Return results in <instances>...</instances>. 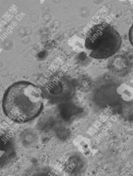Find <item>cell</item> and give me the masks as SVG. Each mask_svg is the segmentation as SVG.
<instances>
[{
  "label": "cell",
  "instance_id": "obj_4",
  "mask_svg": "<svg viewBox=\"0 0 133 176\" xmlns=\"http://www.w3.org/2000/svg\"><path fill=\"white\" fill-rule=\"evenodd\" d=\"M129 38L131 43L133 46V24L129 30Z\"/></svg>",
  "mask_w": 133,
  "mask_h": 176
},
{
  "label": "cell",
  "instance_id": "obj_2",
  "mask_svg": "<svg viewBox=\"0 0 133 176\" xmlns=\"http://www.w3.org/2000/svg\"><path fill=\"white\" fill-rule=\"evenodd\" d=\"M122 43L118 32L105 22L95 24L86 33L84 47L91 57L97 59L108 58L119 49Z\"/></svg>",
  "mask_w": 133,
  "mask_h": 176
},
{
  "label": "cell",
  "instance_id": "obj_1",
  "mask_svg": "<svg viewBox=\"0 0 133 176\" xmlns=\"http://www.w3.org/2000/svg\"><path fill=\"white\" fill-rule=\"evenodd\" d=\"M43 98L41 90L31 83L21 82L11 86L3 101L4 113L11 119L23 121L37 115L43 107Z\"/></svg>",
  "mask_w": 133,
  "mask_h": 176
},
{
  "label": "cell",
  "instance_id": "obj_3",
  "mask_svg": "<svg viewBox=\"0 0 133 176\" xmlns=\"http://www.w3.org/2000/svg\"><path fill=\"white\" fill-rule=\"evenodd\" d=\"M122 113L126 117H133V104L127 103L124 105L123 108Z\"/></svg>",
  "mask_w": 133,
  "mask_h": 176
}]
</instances>
